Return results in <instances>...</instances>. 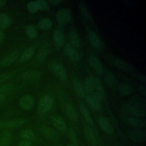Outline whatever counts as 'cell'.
<instances>
[{
    "mask_svg": "<svg viewBox=\"0 0 146 146\" xmlns=\"http://www.w3.org/2000/svg\"><path fill=\"white\" fill-rule=\"evenodd\" d=\"M86 103L88 106L94 111L99 112L101 110V106L99 102L94 98L91 95L87 96Z\"/></svg>",
    "mask_w": 146,
    "mask_h": 146,
    "instance_id": "19",
    "label": "cell"
},
{
    "mask_svg": "<svg viewBox=\"0 0 146 146\" xmlns=\"http://www.w3.org/2000/svg\"><path fill=\"white\" fill-rule=\"evenodd\" d=\"M52 23L51 21L47 18H44L40 19L38 23V26L39 29L43 30H46L50 29L52 27Z\"/></svg>",
    "mask_w": 146,
    "mask_h": 146,
    "instance_id": "32",
    "label": "cell"
},
{
    "mask_svg": "<svg viewBox=\"0 0 146 146\" xmlns=\"http://www.w3.org/2000/svg\"><path fill=\"white\" fill-rule=\"evenodd\" d=\"M139 91L141 93V94L143 96H145L146 95V90H145V86L144 84H141L139 86L138 88Z\"/></svg>",
    "mask_w": 146,
    "mask_h": 146,
    "instance_id": "42",
    "label": "cell"
},
{
    "mask_svg": "<svg viewBox=\"0 0 146 146\" xmlns=\"http://www.w3.org/2000/svg\"><path fill=\"white\" fill-rule=\"evenodd\" d=\"M27 9L28 11L32 14L36 13L39 9L37 6V4L36 3V1H31L27 3Z\"/></svg>",
    "mask_w": 146,
    "mask_h": 146,
    "instance_id": "40",
    "label": "cell"
},
{
    "mask_svg": "<svg viewBox=\"0 0 146 146\" xmlns=\"http://www.w3.org/2000/svg\"><path fill=\"white\" fill-rule=\"evenodd\" d=\"M52 70L55 75L62 81H65L67 79V73L64 68L60 64L55 63L52 66Z\"/></svg>",
    "mask_w": 146,
    "mask_h": 146,
    "instance_id": "16",
    "label": "cell"
},
{
    "mask_svg": "<svg viewBox=\"0 0 146 146\" xmlns=\"http://www.w3.org/2000/svg\"><path fill=\"white\" fill-rule=\"evenodd\" d=\"M56 20L60 26H63L68 23L72 19L71 13L68 8H62L59 10L56 14Z\"/></svg>",
    "mask_w": 146,
    "mask_h": 146,
    "instance_id": "1",
    "label": "cell"
},
{
    "mask_svg": "<svg viewBox=\"0 0 146 146\" xmlns=\"http://www.w3.org/2000/svg\"><path fill=\"white\" fill-rule=\"evenodd\" d=\"M64 52L66 55L74 61H78L80 59V55L75 48L71 45L67 44L64 47Z\"/></svg>",
    "mask_w": 146,
    "mask_h": 146,
    "instance_id": "15",
    "label": "cell"
},
{
    "mask_svg": "<svg viewBox=\"0 0 146 146\" xmlns=\"http://www.w3.org/2000/svg\"><path fill=\"white\" fill-rule=\"evenodd\" d=\"M26 120L23 119H17L12 120H9L5 123L0 124L1 127H8V128H17L23 125Z\"/></svg>",
    "mask_w": 146,
    "mask_h": 146,
    "instance_id": "20",
    "label": "cell"
},
{
    "mask_svg": "<svg viewBox=\"0 0 146 146\" xmlns=\"http://www.w3.org/2000/svg\"><path fill=\"white\" fill-rule=\"evenodd\" d=\"M73 84L76 94L79 95V97L83 98L85 96L86 91L84 88V86L82 83L81 81L78 79H75Z\"/></svg>",
    "mask_w": 146,
    "mask_h": 146,
    "instance_id": "25",
    "label": "cell"
},
{
    "mask_svg": "<svg viewBox=\"0 0 146 146\" xmlns=\"http://www.w3.org/2000/svg\"><path fill=\"white\" fill-rule=\"evenodd\" d=\"M79 108H80V110L82 113V115H83L86 123H87L88 125L92 127L94 125V121L87 107L83 104L80 103L79 104Z\"/></svg>",
    "mask_w": 146,
    "mask_h": 146,
    "instance_id": "23",
    "label": "cell"
},
{
    "mask_svg": "<svg viewBox=\"0 0 146 146\" xmlns=\"http://www.w3.org/2000/svg\"><path fill=\"white\" fill-rule=\"evenodd\" d=\"M48 54V50L44 49L40 51L36 56L35 58V64H40L45 60Z\"/></svg>",
    "mask_w": 146,
    "mask_h": 146,
    "instance_id": "33",
    "label": "cell"
},
{
    "mask_svg": "<svg viewBox=\"0 0 146 146\" xmlns=\"http://www.w3.org/2000/svg\"><path fill=\"white\" fill-rule=\"evenodd\" d=\"M15 89V86L12 84H5L0 86V94H4L10 92Z\"/></svg>",
    "mask_w": 146,
    "mask_h": 146,
    "instance_id": "37",
    "label": "cell"
},
{
    "mask_svg": "<svg viewBox=\"0 0 146 146\" xmlns=\"http://www.w3.org/2000/svg\"><path fill=\"white\" fill-rule=\"evenodd\" d=\"M6 98V95L0 94V102L4 100Z\"/></svg>",
    "mask_w": 146,
    "mask_h": 146,
    "instance_id": "47",
    "label": "cell"
},
{
    "mask_svg": "<svg viewBox=\"0 0 146 146\" xmlns=\"http://www.w3.org/2000/svg\"><path fill=\"white\" fill-rule=\"evenodd\" d=\"M88 39L92 46L97 50H102L104 45L99 36L94 32L90 31L88 34Z\"/></svg>",
    "mask_w": 146,
    "mask_h": 146,
    "instance_id": "12",
    "label": "cell"
},
{
    "mask_svg": "<svg viewBox=\"0 0 146 146\" xmlns=\"http://www.w3.org/2000/svg\"><path fill=\"white\" fill-rule=\"evenodd\" d=\"M66 111L68 117L73 122H75L78 120V115L75 108L71 104H67L66 106Z\"/></svg>",
    "mask_w": 146,
    "mask_h": 146,
    "instance_id": "26",
    "label": "cell"
},
{
    "mask_svg": "<svg viewBox=\"0 0 146 146\" xmlns=\"http://www.w3.org/2000/svg\"><path fill=\"white\" fill-rule=\"evenodd\" d=\"M128 136L135 142H143L145 140L146 132L142 129H132L128 132Z\"/></svg>",
    "mask_w": 146,
    "mask_h": 146,
    "instance_id": "5",
    "label": "cell"
},
{
    "mask_svg": "<svg viewBox=\"0 0 146 146\" xmlns=\"http://www.w3.org/2000/svg\"><path fill=\"white\" fill-rule=\"evenodd\" d=\"M35 52V49L33 47H30L26 49L21 55L19 57L20 61L22 62H27L29 59H30Z\"/></svg>",
    "mask_w": 146,
    "mask_h": 146,
    "instance_id": "29",
    "label": "cell"
},
{
    "mask_svg": "<svg viewBox=\"0 0 146 146\" xmlns=\"http://www.w3.org/2000/svg\"><path fill=\"white\" fill-rule=\"evenodd\" d=\"M42 77V73L36 70H29L25 72L22 76L23 80L28 82L35 81L40 79Z\"/></svg>",
    "mask_w": 146,
    "mask_h": 146,
    "instance_id": "11",
    "label": "cell"
},
{
    "mask_svg": "<svg viewBox=\"0 0 146 146\" xmlns=\"http://www.w3.org/2000/svg\"><path fill=\"white\" fill-rule=\"evenodd\" d=\"M12 22L11 18L6 14H0V29H6L9 27Z\"/></svg>",
    "mask_w": 146,
    "mask_h": 146,
    "instance_id": "27",
    "label": "cell"
},
{
    "mask_svg": "<svg viewBox=\"0 0 146 146\" xmlns=\"http://www.w3.org/2000/svg\"><path fill=\"white\" fill-rule=\"evenodd\" d=\"M98 123L101 128L105 132L109 134L113 133V129L112 126L108 118L104 116H100L98 118Z\"/></svg>",
    "mask_w": 146,
    "mask_h": 146,
    "instance_id": "13",
    "label": "cell"
},
{
    "mask_svg": "<svg viewBox=\"0 0 146 146\" xmlns=\"http://www.w3.org/2000/svg\"><path fill=\"white\" fill-rule=\"evenodd\" d=\"M67 146H78V145H76V144H69V145H68Z\"/></svg>",
    "mask_w": 146,
    "mask_h": 146,
    "instance_id": "49",
    "label": "cell"
},
{
    "mask_svg": "<svg viewBox=\"0 0 146 146\" xmlns=\"http://www.w3.org/2000/svg\"><path fill=\"white\" fill-rule=\"evenodd\" d=\"M84 132L88 143L92 146H97L98 137L96 132L93 128L89 125H86L84 128Z\"/></svg>",
    "mask_w": 146,
    "mask_h": 146,
    "instance_id": "3",
    "label": "cell"
},
{
    "mask_svg": "<svg viewBox=\"0 0 146 146\" xmlns=\"http://www.w3.org/2000/svg\"><path fill=\"white\" fill-rule=\"evenodd\" d=\"M52 123L54 126L59 131L66 132L67 131V127L66 121L64 119L60 116H55L53 118Z\"/></svg>",
    "mask_w": 146,
    "mask_h": 146,
    "instance_id": "18",
    "label": "cell"
},
{
    "mask_svg": "<svg viewBox=\"0 0 146 146\" xmlns=\"http://www.w3.org/2000/svg\"><path fill=\"white\" fill-rule=\"evenodd\" d=\"M14 73H15V72H10L1 74H0V83L8 80L10 78H11L14 75Z\"/></svg>",
    "mask_w": 146,
    "mask_h": 146,
    "instance_id": "41",
    "label": "cell"
},
{
    "mask_svg": "<svg viewBox=\"0 0 146 146\" xmlns=\"http://www.w3.org/2000/svg\"><path fill=\"white\" fill-rule=\"evenodd\" d=\"M90 63L91 66L96 72L100 74L103 72V67L99 59L96 56L91 55L90 57Z\"/></svg>",
    "mask_w": 146,
    "mask_h": 146,
    "instance_id": "17",
    "label": "cell"
},
{
    "mask_svg": "<svg viewBox=\"0 0 146 146\" xmlns=\"http://www.w3.org/2000/svg\"><path fill=\"white\" fill-rule=\"evenodd\" d=\"M128 104L144 108L145 106V99L141 97H135L131 99Z\"/></svg>",
    "mask_w": 146,
    "mask_h": 146,
    "instance_id": "31",
    "label": "cell"
},
{
    "mask_svg": "<svg viewBox=\"0 0 146 146\" xmlns=\"http://www.w3.org/2000/svg\"><path fill=\"white\" fill-rule=\"evenodd\" d=\"M4 36H5V35H4V34L3 33V32L2 31H1V30H0V43L3 40V39H4Z\"/></svg>",
    "mask_w": 146,
    "mask_h": 146,
    "instance_id": "46",
    "label": "cell"
},
{
    "mask_svg": "<svg viewBox=\"0 0 146 146\" xmlns=\"http://www.w3.org/2000/svg\"><path fill=\"white\" fill-rule=\"evenodd\" d=\"M53 38L54 44L56 47H59L63 44L64 41V36L61 31L55 30L53 34Z\"/></svg>",
    "mask_w": 146,
    "mask_h": 146,
    "instance_id": "28",
    "label": "cell"
},
{
    "mask_svg": "<svg viewBox=\"0 0 146 146\" xmlns=\"http://www.w3.org/2000/svg\"><path fill=\"white\" fill-rule=\"evenodd\" d=\"M39 10H47L49 9V3L47 1L44 0H37L35 1Z\"/></svg>",
    "mask_w": 146,
    "mask_h": 146,
    "instance_id": "39",
    "label": "cell"
},
{
    "mask_svg": "<svg viewBox=\"0 0 146 146\" xmlns=\"http://www.w3.org/2000/svg\"><path fill=\"white\" fill-rule=\"evenodd\" d=\"M21 136L25 140H29L32 139L34 136V133L31 129H27L21 132Z\"/></svg>",
    "mask_w": 146,
    "mask_h": 146,
    "instance_id": "38",
    "label": "cell"
},
{
    "mask_svg": "<svg viewBox=\"0 0 146 146\" xmlns=\"http://www.w3.org/2000/svg\"><path fill=\"white\" fill-rule=\"evenodd\" d=\"M137 78L142 82L143 83H145V81H146V78H145V75L143 74H139L137 75Z\"/></svg>",
    "mask_w": 146,
    "mask_h": 146,
    "instance_id": "45",
    "label": "cell"
},
{
    "mask_svg": "<svg viewBox=\"0 0 146 146\" xmlns=\"http://www.w3.org/2000/svg\"><path fill=\"white\" fill-rule=\"evenodd\" d=\"M104 81L107 86L112 90H116L118 86V81L116 76L111 71H107L104 74Z\"/></svg>",
    "mask_w": 146,
    "mask_h": 146,
    "instance_id": "9",
    "label": "cell"
},
{
    "mask_svg": "<svg viewBox=\"0 0 146 146\" xmlns=\"http://www.w3.org/2000/svg\"><path fill=\"white\" fill-rule=\"evenodd\" d=\"M20 107L24 110H30L35 104V99L30 95H25L21 98L19 101Z\"/></svg>",
    "mask_w": 146,
    "mask_h": 146,
    "instance_id": "6",
    "label": "cell"
},
{
    "mask_svg": "<svg viewBox=\"0 0 146 146\" xmlns=\"http://www.w3.org/2000/svg\"><path fill=\"white\" fill-rule=\"evenodd\" d=\"M19 52L15 51L6 56L0 62L1 67H6L13 63L19 56Z\"/></svg>",
    "mask_w": 146,
    "mask_h": 146,
    "instance_id": "14",
    "label": "cell"
},
{
    "mask_svg": "<svg viewBox=\"0 0 146 146\" xmlns=\"http://www.w3.org/2000/svg\"><path fill=\"white\" fill-rule=\"evenodd\" d=\"M70 41L71 46L74 48H78L81 45V40L80 36L76 31L72 30L70 31L69 34Z\"/></svg>",
    "mask_w": 146,
    "mask_h": 146,
    "instance_id": "21",
    "label": "cell"
},
{
    "mask_svg": "<svg viewBox=\"0 0 146 146\" xmlns=\"http://www.w3.org/2000/svg\"><path fill=\"white\" fill-rule=\"evenodd\" d=\"M62 2V1L61 0H50L48 1V3H50L52 5L54 6H57L60 5Z\"/></svg>",
    "mask_w": 146,
    "mask_h": 146,
    "instance_id": "44",
    "label": "cell"
},
{
    "mask_svg": "<svg viewBox=\"0 0 146 146\" xmlns=\"http://www.w3.org/2000/svg\"><path fill=\"white\" fill-rule=\"evenodd\" d=\"M6 3V1L4 0H0V7L4 6Z\"/></svg>",
    "mask_w": 146,
    "mask_h": 146,
    "instance_id": "48",
    "label": "cell"
},
{
    "mask_svg": "<svg viewBox=\"0 0 146 146\" xmlns=\"http://www.w3.org/2000/svg\"><path fill=\"white\" fill-rule=\"evenodd\" d=\"M83 86L85 91L87 92H92L95 90L94 76H90L87 78L86 79Z\"/></svg>",
    "mask_w": 146,
    "mask_h": 146,
    "instance_id": "30",
    "label": "cell"
},
{
    "mask_svg": "<svg viewBox=\"0 0 146 146\" xmlns=\"http://www.w3.org/2000/svg\"><path fill=\"white\" fill-rule=\"evenodd\" d=\"M40 129L43 135L48 140L53 142H56L59 140V136L58 133L52 128L46 125H41Z\"/></svg>",
    "mask_w": 146,
    "mask_h": 146,
    "instance_id": "4",
    "label": "cell"
},
{
    "mask_svg": "<svg viewBox=\"0 0 146 146\" xmlns=\"http://www.w3.org/2000/svg\"><path fill=\"white\" fill-rule=\"evenodd\" d=\"M19 146H31V143L28 140H23L19 142Z\"/></svg>",
    "mask_w": 146,
    "mask_h": 146,
    "instance_id": "43",
    "label": "cell"
},
{
    "mask_svg": "<svg viewBox=\"0 0 146 146\" xmlns=\"http://www.w3.org/2000/svg\"><path fill=\"white\" fill-rule=\"evenodd\" d=\"M80 10L81 11L82 14L83 16L87 20H90L91 19V14L88 9L87 8V6L83 2H81L79 5Z\"/></svg>",
    "mask_w": 146,
    "mask_h": 146,
    "instance_id": "34",
    "label": "cell"
},
{
    "mask_svg": "<svg viewBox=\"0 0 146 146\" xmlns=\"http://www.w3.org/2000/svg\"><path fill=\"white\" fill-rule=\"evenodd\" d=\"M53 104L52 98L49 95H46L43 96L40 100L38 105V111L40 113L47 112L52 107Z\"/></svg>",
    "mask_w": 146,
    "mask_h": 146,
    "instance_id": "2",
    "label": "cell"
},
{
    "mask_svg": "<svg viewBox=\"0 0 146 146\" xmlns=\"http://www.w3.org/2000/svg\"><path fill=\"white\" fill-rule=\"evenodd\" d=\"M126 110L127 112L129 113V115H131V116L137 117L143 119L145 117L146 112L145 108H144L128 104Z\"/></svg>",
    "mask_w": 146,
    "mask_h": 146,
    "instance_id": "8",
    "label": "cell"
},
{
    "mask_svg": "<svg viewBox=\"0 0 146 146\" xmlns=\"http://www.w3.org/2000/svg\"><path fill=\"white\" fill-rule=\"evenodd\" d=\"M26 31L27 36L30 38L34 39L37 36V35H38L37 30L36 27L34 26L31 25V26H27L26 28Z\"/></svg>",
    "mask_w": 146,
    "mask_h": 146,
    "instance_id": "35",
    "label": "cell"
},
{
    "mask_svg": "<svg viewBox=\"0 0 146 146\" xmlns=\"http://www.w3.org/2000/svg\"><path fill=\"white\" fill-rule=\"evenodd\" d=\"M127 121L128 124L136 129H143L146 125V122L143 118L131 116L127 117Z\"/></svg>",
    "mask_w": 146,
    "mask_h": 146,
    "instance_id": "10",
    "label": "cell"
},
{
    "mask_svg": "<svg viewBox=\"0 0 146 146\" xmlns=\"http://www.w3.org/2000/svg\"><path fill=\"white\" fill-rule=\"evenodd\" d=\"M117 89L119 94L122 96L130 95L133 92V88L132 87L126 83H121L119 84Z\"/></svg>",
    "mask_w": 146,
    "mask_h": 146,
    "instance_id": "22",
    "label": "cell"
},
{
    "mask_svg": "<svg viewBox=\"0 0 146 146\" xmlns=\"http://www.w3.org/2000/svg\"><path fill=\"white\" fill-rule=\"evenodd\" d=\"M112 62L115 66L122 71L132 73L135 71V68L131 64L118 58H113Z\"/></svg>",
    "mask_w": 146,
    "mask_h": 146,
    "instance_id": "7",
    "label": "cell"
},
{
    "mask_svg": "<svg viewBox=\"0 0 146 146\" xmlns=\"http://www.w3.org/2000/svg\"><path fill=\"white\" fill-rule=\"evenodd\" d=\"M68 136H69L70 140L72 142V143L74 144L77 145L78 142L77 136H76V134L75 133L74 129L71 127H69V128H68Z\"/></svg>",
    "mask_w": 146,
    "mask_h": 146,
    "instance_id": "36",
    "label": "cell"
},
{
    "mask_svg": "<svg viewBox=\"0 0 146 146\" xmlns=\"http://www.w3.org/2000/svg\"><path fill=\"white\" fill-rule=\"evenodd\" d=\"M12 139V133L10 130H5L0 137V146H9Z\"/></svg>",
    "mask_w": 146,
    "mask_h": 146,
    "instance_id": "24",
    "label": "cell"
}]
</instances>
